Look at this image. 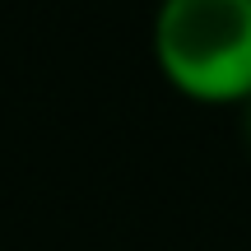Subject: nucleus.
<instances>
[{"label":"nucleus","instance_id":"f257e3e1","mask_svg":"<svg viewBox=\"0 0 251 251\" xmlns=\"http://www.w3.org/2000/svg\"><path fill=\"white\" fill-rule=\"evenodd\" d=\"M149 47L181 98L205 107L251 98V0H158Z\"/></svg>","mask_w":251,"mask_h":251},{"label":"nucleus","instance_id":"f03ea898","mask_svg":"<svg viewBox=\"0 0 251 251\" xmlns=\"http://www.w3.org/2000/svg\"><path fill=\"white\" fill-rule=\"evenodd\" d=\"M242 126H247V144H251V98L242 102Z\"/></svg>","mask_w":251,"mask_h":251}]
</instances>
